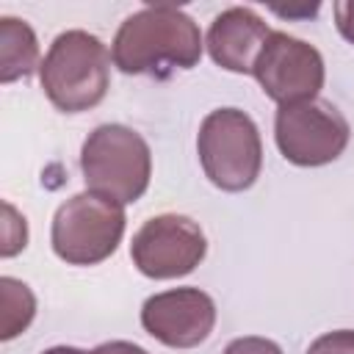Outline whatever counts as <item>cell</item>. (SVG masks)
<instances>
[{
    "instance_id": "1",
    "label": "cell",
    "mask_w": 354,
    "mask_h": 354,
    "mask_svg": "<svg viewBox=\"0 0 354 354\" xmlns=\"http://www.w3.org/2000/svg\"><path fill=\"white\" fill-rule=\"evenodd\" d=\"M113 64L124 75L166 77L202 58L199 25L174 6H147L130 14L113 36Z\"/></svg>"
},
{
    "instance_id": "2",
    "label": "cell",
    "mask_w": 354,
    "mask_h": 354,
    "mask_svg": "<svg viewBox=\"0 0 354 354\" xmlns=\"http://www.w3.org/2000/svg\"><path fill=\"white\" fill-rule=\"evenodd\" d=\"M47 100L64 113H80L100 105L111 83V55L105 44L86 30H66L53 39L39 66Z\"/></svg>"
},
{
    "instance_id": "3",
    "label": "cell",
    "mask_w": 354,
    "mask_h": 354,
    "mask_svg": "<svg viewBox=\"0 0 354 354\" xmlns=\"http://www.w3.org/2000/svg\"><path fill=\"white\" fill-rule=\"evenodd\" d=\"M80 169L88 191L130 205L141 199L149 185L152 155L136 130L124 124H100L83 141Z\"/></svg>"
},
{
    "instance_id": "4",
    "label": "cell",
    "mask_w": 354,
    "mask_h": 354,
    "mask_svg": "<svg viewBox=\"0 0 354 354\" xmlns=\"http://www.w3.org/2000/svg\"><path fill=\"white\" fill-rule=\"evenodd\" d=\"M199 163L205 177L230 194L246 191L260 177L263 166V144L257 124L249 113L238 108H218L210 111L196 136Z\"/></svg>"
},
{
    "instance_id": "5",
    "label": "cell",
    "mask_w": 354,
    "mask_h": 354,
    "mask_svg": "<svg viewBox=\"0 0 354 354\" xmlns=\"http://www.w3.org/2000/svg\"><path fill=\"white\" fill-rule=\"evenodd\" d=\"M124 221V205L94 191L75 194L53 216V252L69 266H97L116 252Z\"/></svg>"
},
{
    "instance_id": "6",
    "label": "cell",
    "mask_w": 354,
    "mask_h": 354,
    "mask_svg": "<svg viewBox=\"0 0 354 354\" xmlns=\"http://www.w3.org/2000/svg\"><path fill=\"white\" fill-rule=\"evenodd\" d=\"M346 116L324 100L282 105L274 119V138L285 160L296 166H324L343 155L348 144Z\"/></svg>"
},
{
    "instance_id": "7",
    "label": "cell",
    "mask_w": 354,
    "mask_h": 354,
    "mask_svg": "<svg viewBox=\"0 0 354 354\" xmlns=\"http://www.w3.org/2000/svg\"><path fill=\"white\" fill-rule=\"evenodd\" d=\"M207 252L202 227L177 213H163L138 227L130 243L133 266L149 279H177L191 274Z\"/></svg>"
},
{
    "instance_id": "8",
    "label": "cell",
    "mask_w": 354,
    "mask_h": 354,
    "mask_svg": "<svg viewBox=\"0 0 354 354\" xmlns=\"http://www.w3.org/2000/svg\"><path fill=\"white\" fill-rule=\"evenodd\" d=\"M252 75L279 108L299 105L315 100L324 88V58L313 44L288 36L285 30H271Z\"/></svg>"
},
{
    "instance_id": "9",
    "label": "cell",
    "mask_w": 354,
    "mask_h": 354,
    "mask_svg": "<svg viewBox=\"0 0 354 354\" xmlns=\"http://www.w3.org/2000/svg\"><path fill=\"white\" fill-rule=\"evenodd\" d=\"M141 326L169 348H194L216 326V304L199 288L155 293L141 307Z\"/></svg>"
},
{
    "instance_id": "10",
    "label": "cell",
    "mask_w": 354,
    "mask_h": 354,
    "mask_svg": "<svg viewBox=\"0 0 354 354\" xmlns=\"http://www.w3.org/2000/svg\"><path fill=\"white\" fill-rule=\"evenodd\" d=\"M268 36H271V28L252 8L232 6L210 22L205 44H207L210 58L221 69L238 72V75H252L254 61H257L263 44L268 41Z\"/></svg>"
},
{
    "instance_id": "11",
    "label": "cell",
    "mask_w": 354,
    "mask_h": 354,
    "mask_svg": "<svg viewBox=\"0 0 354 354\" xmlns=\"http://www.w3.org/2000/svg\"><path fill=\"white\" fill-rule=\"evenodd\" d=\"M0 80L11 83L17 77H28L39 64V41L36 33L30 30L28 22L17 17H3L0 19Z\"/></svg>"
},
{
    "instance_id": "12",
    "label": "cell",
    "mask_w": 354,
    "mask_h": 354,
    "mask_svg": "<svg viewBox=\"0 0 354 354\" xmlns=\"http://www.w3.org/2000/svg\"><path fill=\"white\" fill-rule=\"evenodd\" d=\"M0 293H3V329L0 337L11 340L19 332H25L36 315V299L30 293V288L14 277H3L0 279Z\"/></svg>"
},
{
    "instance_id": "13",
    "label": "cell",
    "mask_w": 354,
    "mask_h": 354,
    "mask_svg": "<svg viewBox=\"0 0 354 354\" xmlns=\"http://www.w3.org/2000/svg\"><path fill=\"white\" fill-rule=\"evenodd\" d=\"M25 241H28V227H25V218L11 207L6 205V230H3V257H11L17 254L19 249H25Z\"/></svg>"
},
{
    "instance_id": "14",
    "label": "cell",
    "mask_w": 354,
    "mask_h": 354,
    "mask_svg": "<svg viewBox=\"0 0 354 354\" xmlns=\"http://www.w3.org/2000/svg\"><path fill=\"white\" fill-rule=\"evenodd\" d=\"M307 354H354V329H337L315 337Z\"/></svg>"
},
{
    "instance_id": "15",
    "label": "cell",
    "mask_w": 354,
    "mask_h": 354,
    "mask_svg": "<svg viewBox=\"0 0 354 354\" xmlns=\"http://www.w3.org/2000/svg\"><path fill=\"white\" fill-rule=\"evenodd\" d=\"M221 354H282V348H279L274 340H268V337H254V335H249V337L232 340Z\"/></svg>"
},
{
    "instance_id": "16",
    "label": "cell",
    "mask_w": 354,
    "mask_h": 354,
    "mask_svg": "<svg viewBox=\"0 0 354 354\" xmlns=\"http://www.w3.org/2000/svg\"><path fill=\"white\" fill-rule=\"evenodd\" d=\"M335 25H337L340 36L354 44V0L335 3Z\"/></svg>"
},
{
    "instance_id": "17",
    "label": "cell",
    "mask_w": 354,
    "mask_h": 354,
    "mask_svg": "<svg viewBox=\"0 0 354 354\" xmlns=\"http://www.w3.org/2000/svg\"><path fill=\"white\" fill-rule=\"evenodd\" d=\"M88 354H149V351L130 343V340H111V343H102V346L91 348Z\"/></svg>"
},
{
    "instance_id": "18",
    "label": "cell",
    "mask_w": 354,
    "mask_h": 354,
    "mask_svg": "<svg viewBox=\"0 0 354 354\" xmlns=\"http://www.w3.org/2000/svg\"><path fill=\"white\" fill-rule=\"evenodd\" d=\"M41 354H88V351H80V348H75V346H55V348H47V351H41Z\"/></svg>"
}]
</instances>
